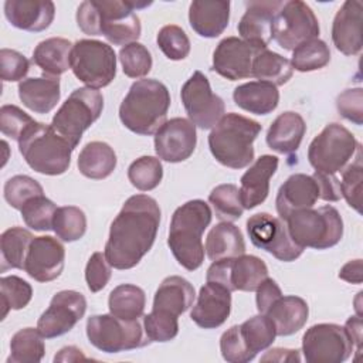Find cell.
Returning <instances> with one entry per match:
<instances>
[{
    "label": "cell",
    "mask_w": 363,
    "mask_h": 363,
    "mask_svg": "<svg viewBox=\"0 0 363 363\" xmlns=\"http://www.w3.org/2000/svg\"><path fill=\"white\" fill-rule=\"evenodd\" d=\"M160 224V207L147 194L130 196L113 218L105 257L115 269H130L150 251Z\"/></svg>",
    "instance_id": "obj_1"
},
{
    "label": "cell",
    "mask_w": 363,
    "mask_h": 363,
    "mask_svg": "<svg viewBox=\"0 0 363 363\" xmlns=\"http://www.w3.org/2000/svg\"><path fill=\"white\" fill-rule=\"evenodd\" d=\"M77 24L84 34L104 35L113 45H128L140 37L142 26L132 1L86 0L77 10Z\"/></svg>",
    "instance_id": "obj_2"
},
{
    "label": "cell",
    "mask_w": 363,
    "mask_h": 363,
    "mask_svg": "<svg viewBox=\"0 0 363 363\" xmlns=\"http://www.w3.org/2000/svg\"><path fill=\"white\" fill-rule=\"evenodd\" d=\"M211 208L200 199L177 207L172 216L167 245L176 261L187 271H194L204 261L201 235L211 223Z\"/></svg>",
    "instance_id": "obj_3"
},
{
    "label": "cell",
    "mask_w": 363,
    "mask_h": 363,
    "mask_svg": "<svg viewBox=\"0 0 363 363\" xmlns=\"http://www.w3.org/2000/svg\"><path fill=\"white\" fill-rule=\"evenodd\" d=\"M170 106L167 86L152 78L135 81L119 106V119L130 132L149 136L166 122Z\"/></svg>",
    "instance_id": "obj_4"
},
{
    "label": "cell",
    "mask_w": 363,
    "mask_h": 363,
    "mask_svg": "<svg viewBox=\"0 0 363 363\" xmlns=\"http://www.w3.org/2000/svg\"><path fill=\"white\" fill-rule=\"evenodd\" d=\"M262 126L247 116L230 112L214 125L208 147L214 159L230 169H244L254 160L252 143Z\"/></svg>",
    "instance_id": "obj_5"
},
{
    "label": "cell",
    "mask_w": 363,
    "mask_h": 363,
    "mask_svg": "<svg viewBox=\"0 0 363 363\" xmlns=\"http://www.w3.org/2000/svg\"><path fill=\"white\" fill-rule=\"evenodd\" d=\"M74 146L51 125L34 121L18 139V150L37 173L58 176L68 170Z\"/></svg>",
    "instance_id": "obj_6"
},
{
    "label": "cell",
    "mask_w": 363,
    "mask_h": 363,
    "mask_svg": "<svg viewBox=\"0 0 363 363\" xmlns=\"http://www.w3.org/2000/svg\"><path fill=\"white\" fill-rule=\"evenodd\" d=\"M285 224L294 242L302 248L326 250L343 237V220L333 206L294 211L285 218Z\"/></svg>",
    "instance_id": "obj_7"
},
{
    "label": "cell",
    "mask_w": 363,
    "mask_h": 363,
    "mask_svg": "<svg viewBox=\"0 0 363 363\" xmlns=\"http://www.w3.org/2000/svg\"><path fill=\"white\" fill-rule=\"evenodd\" d=\"M104 96L99 91L84 86L71 92L51 121V126L74 147L82 133L101 116Z\"/></svg>",
    "instance_id": "obj_8"
},
{
    "label": "cell",
    "mask_w": 363,
    "mask_h": 363,
    "mask_svg": "<svg viewBox=\"0 0 363 363\" xmlns=\"http://www.w3.org/2000/svg\"><path fill=\"white\" fill-rule=\"evenodd\" d=\"M360 143L343 125L332 122L313 138L308 147V160L315 172L335 174L354 157Z\"/></svg>",
    "instance_id": "obj_9"
},
{
    "label": "cell",
    "mask_w": 363,
    "mask_h": 363,
    "mask_svg": "<svg viewBox=\"0 0 363 363\" xmlns=\"http://www.w3.org/2000/svg\"><path fill=\"white\" fill-rule=\"evenodd\" d=\"M86 336L92 346L105 353H119L150 343L139 319L125 320L112 313L89 316Z\"/></svg>",
    "instance_id": "obj_10"
},
{
    "label": "cell",
    "mask_w": 363,
    "mask_h": 363,
    "mask_svg": "<svg viewBox=\"0 0 363 363\" xmlns=\"http://www.w3.org/2000/svg\"><path fill=\"white\" fill-rule=\"evenodd\" d=\"M71 69L88 88H104L116 75V54L106 43L89 38L78 40L71 51Z\"/></svg>",
    "instance_id": "obj_11"
},
{
    "label": "cell",
    "mask_w": 363,
    "mask_h": 363,
    "mask_svg": "<svg viewBox=\"0 0 363 363\" xmlns=\"http://www.w3.org/2000/svg\"><path fill=\"white\" fill-rule=\"evenodd\" d=\"M319 21L312 9L301 1H284L272 21V38L277 44L288 51H294L298 45L318 38Z\"/></svg>",
    "instance_id": "obj_12"
},
{
    "label": "cell",
    "mask_w": 363,
    "mask_h": 363,
    "mask_svg": "<svg viewBox=\"0 0 363 363\" xmlns=\"http://www.w3.org/2000/svg\"><path fill=\"white\" fill-rule=\"evenodd\" d=\"M354 350L345 326L318 323L302 336V353L308 363H342Z\"/></svg>",
    "instance_id": "obj_13"
},
{
    "label": "cell",
    "mask_w": 363,
    "mask_h": 363,
    "mask_svg": "<svg viewBox=\"0 0 363 363\" xmlns=\"http://www.w3.org/2000/svg\"><path fill=\"white\" fill-rule=\"evenodd\" d=\"M247 233L251 242L284 262L299 258L303 248L294 242L284 220L269 213H257L247 220Z\"/></svg>",
    "instance_id": "obj_14"
},
{
    "label": "cell",
    "mask_w": 363,
    "mask_h": 363,
    "mask_svg": "<svg viewBox=\"0 0 363 363\" xmlns=\"http://www.w3.org/2000/svg\"><path fill=\"white\" fill-rule=\"evenodd\" d=\"M180 98L189 121L201 129H213L214 125L224 116V101L211 91L207 77L201 71H194L193 75L183 84Z\"/></svg>",
    "instance_id": "obj_15"
},
{
    "label": "cell",
    "mask_w": 363,
    "mask_h": 363,
    "mask_svg": "<svg viewBox=\"0 0 363 363\" xmlns=\"http://www.w3.org/2000/svg\"><path fill=\"white\" fill-rule=\"evenodd\" d=\"M85 311L86 299L81 292L72 289L60 291L38 318L37 329L45 339L62 336L84 318Z\"/></svg>",
    "instance_id": "obj_16"
},
{
    "label": "cell",
    "mask_w": 363,
    "mask_h": 363,
    "mask_svg": "<svg viewBox=\"0 0 363 363\" xmlns=\"http://www.w3.org/2000/svg\"><path fill=\"white\" fill-rule=\"evenodd\" d=\"M262 50L267 48L255 47L238 37H225L213 52V71L230 81L250 78L254 60Z\"/></svg>",
    "instance_id": "obj_17"
},
{
    "label": "cell",
    "mask_w": 363,
    "mask_h": 363,
    "mask_svg": "<svg viewBox=\"0 0 363 363\" xmlns=\"http://www.w3.org/2000/svg\"><path fill=\"white\" fill-rule=\"evenodd\" d=\"M196 126L186 118H172L155 133V152L159 159L169 163L189 159L196 149Z\"/></svg>",
    "instance_id": "obj_18"
},
{
    "label": "cell",
    "mask_w": 363,
    "mask_h": 363,
    "mask_svg": "<svg viewBox=\"0 0 363 363\" xmlns=\"http://www.w3.org/2000/svg\"><path fill=\"white\" fill-rule=\"evenodd\" d=\"M64 261L65 248L57 238L51 235L34 237L26 258L24 271L38 282H51L61 275Z\"/></svg>",
    "instance_id": "obj_19"
},
{
    "label": "cell",
    "mask_w": 363,
    "mask_h": 363,
    "mask_svg": "<svg viewBox=\"0 0 363 363\" xmlns=\"http://www.w3.org/2000/svg\"><path fill=\"white\" fill-rule=\"evenodd\" d=\"M231 312V291L216 282H206L190 312L191 320L203 329L221 326Z\"/></svg>",
    "instance_id": "obj_20"
},
{
    "label": "cell",
    "mask_w": 363,
    "mask_h": 363,
    "mask_svg": "<svg viewBox=\"0 0 363 363\" xmlns=\"http://www.w3.org/2000/svg\"><path fill=\"white\" fill-rule=\"evenodd\" d=\"M284 1H248L237 30L241 38L255 47L267 48L272 40V21Z\"/></svg>",
    "instance_id": "obj_21"
},
{
    "label": "cell",
    "mask_w": 363,
    "mask_h": 363,
    "mask_svg": "<svg viewBox=\"0 0 363 363\" xmlns=\"http://www.w3.org/2000/svg\"><path fill=\"white\" fill-rule=\"evenodd\" d=\"M362 1L346 0L332 23V41L337 51L345 55H356L362 51Z\"/></svg>",
    "instance_id": "obj_22"
},
{
    "label": "cell",
    "mask_w": 363,
    "mask_h": 363,
    "mask_svg": "<svg viewBox=\"0 0 363 363\" xmlns=\"http://www.w3.org/2000/svg\"><path fill=\"white\" fill-rule=\"evenodd\" d=\"M319 199V187L313 176L295 173L279 187L275 199L277 211L281 220L298 210L311 208Z\"/></svg>",
    "instance_id": "obj_23"
},
{
    "label": "cell",
    "mask_w": 363,
    "mask_h": 363,
    "mask_svg": "<svg viewBox=\"0 0 363 363\" xmlns=\"http://www.w3.org/2000/svg\"><path fill=\"white\" fill-rule=\"evenodd\" d=\"M4 16L16 28L40 33L51 26L55 6L50 0H6Z\"/></svg>",
    "instance_id": "obj_24"
},
{
    "label": "cell",
    "mask_w": 363,
    "mask_h": 363,
    "mask_svg": "<svg viewBox=\"0 0 363 363\" xmlns=\"http://www.w3.org/2000/svg\"><path fill=\"white\" fill-rule=\"evenodd\" d=\"M278 163L277 156L262 155L241 176L240 199L244 208L252 210L265 201L269 193V179L275 174Z\"/></svg>",
    "instance_id": "obj_25"
},
{
    "label": "cell",
    "mask_w": 363,
    "mask_h": 363,
    "mask_svg": "<svg viewBox=\"0 0 363 363\" xmlns=\"http://www.w3.org/2000/svg\"><path fill=\"white\" fill-rule=\"evenodd\" d=\"M230 20V1L194 0L189 7L190 27L204 38H216L227 28Z\"/></svg>",
    "instance_id": "obj_26"
},
{
    "label": "cell",
    "mask_w": 363,
    "mask_h": 363,
    "mask_svg": "<svg viewBox=\"0 0 363 363\" xmlns=\"http://www.w3.org/2000/svg\"><path fill=\"white\" fill-rule=\"evenodd\" d=\"M18 98L34 113H48L61 98L60 78L48 75L26 78L18 84Z\"/></svg>",
    "instance_id": "obj_27"
},
{
    "label": "cell",
    "mask_w": 363,
    "mask_h": 363,
    "mask_svg": "<svg viewBox=\"0 0 363 363\" xmlns=\"http://www.w3.org/2000/svg\"><path fill=\"white\" fill-rule=\"evenodd\" d=\"M306 132L303 118L292 111L279 113L267 132V145L281 153L291 155L296 152Z\"/></svg>",
    "instance_id": "obj_28"
},
{
    "label": "cell",
    "mask_w": 363,
    "mask_h": 363,
    "mask_svg": "<svg viewBox=\"0 0 363 363\" xmlns=\"http://www.w3.org/2000/svg\"><path fill=\"white\" fill-rule=\"evenodd\" d=\"M264 315H267L272 320L277 336H289L305 326L309 315V308L306 301L299 296L282 295L271 305V308Z\"/></svg>",
    "instance_id": "obj_29"
},
{
    "label": "cell",
    "mask_w": 363,
    "mask_h": 363,
    "mask_svg": "<svg viewBox=\"0 0 363 363\" xmlns=\"http://www.w3.org/2000/svg\"><path fill=\"white\" fill-rule=\"evenodd\" d=\"M194 298V286L183 277L172 275L164 278L155 292L152 309L179 316L193 306Z\"/></svg>",
    "instance_id": "obj_30"
},
{
    "label": "cell",
    "mask_w": 363,
    "mask_h": 363,
    "mask_svg": "<svg viewBox=\"0 0 363 363\" xmlns=\"http://www.w3.org/2000/svg\"><path fill=\"white\" fill-rule=\"evenodd\" d=\"M233 99L237 106L250 113L268 115L278 106L279 91L269 82L250 81L234 89Z\"/></svg>",
    "instance_id": "obj_31"
},
{
    "label": "cell",
    "mask_w": 363,
    "mask_h": 363,
    "mask_svg": "<svg viewBox=\"0 0 363 363\" xmlns=\"http://www.w3.org/2000/svg\"><path fill=\"white\" fill-rule=\"evenodd\" d=\"M204 250L210 261L235 258L245 252V241L237 225L221 221L208 231Z\"/></svg>",
    "instance_id": "obj_32"
},
{
    "label": "cell",
    "mask_w": 363,
    "mask_h": 363,
    "mask_svg": "<svg viewBox=\"0 0 363 363\" xmlns=\"http://www.w3.org/2000/svg\"><path fill=\"white\" fill-rule=\"evenodd\" d=\"M74 44L67 38L51 37L37 44L33 51V62L44 75L60 77L71 68V51Z\"/></svg>",
    "instance_id": "obj_33"
},
{
    "label": "cell",
    "mask_w": 363,
    "mask_h": 363,
    "mask_svg": "<svg viewBox=\"0 0 363 363\" xmlns=\"http://www.w3.org/2000/svg\"><path fill=\"white\" fill-rule=\"evenodd\" d=\"M116 167V153L105 142L86 143L78 155L79 173L92 180H102L112 174Z\"/></svg>",
    "instance_id": "obj_34"
},
{
    "label": "cell",
    "mask_w": 363,
    "mask_h": 363,
    "mask_svg": "<svg viewBox=\"0 0 363 363\" xmlns=\"http://www.w3.org/2000/svg\"><path fill=\"white\" fill-rule=\"evenodd\" d=\"M267 277H268V268L261 258L255 255H247V254H242L235 258H230L231 292L257 291L259 284Z\"/></svg>",
    "instance_id": "obj_35"
},
{
    "label": "cell",
    "mask_w": 363,
    "mask_h": 363,
    "mask_svg": "<svg viewBox=\"0 0 363 363\" xmlns=\"http://www.w3.org/2000/svg\"><path fill=\"white\" fill-rule=\"evenodd\" d=\"M34 240L33 234L23 227L7 228L0 237V252H1V265L0 271L6 272L7 269H24L26 258Z\"/></svg>",
    "instance_id": "obj_36"
},
{
    "label": "cell",
    "mask_w": 363,
    "mask_h": 363,
    "mask_svg": "<svg viewBox=\"0 0 363 363\" xmlns=\"http://www.w3.org/2000/svg\"><path fill=\"white\" fill-rule=\"evenodd\" d=\"M145 305V291L132 284H122L115 286L108 298L109 313L125 320H136L142 318Z\"/></svg>",
    "instance_id": "obj_37"
},
{
    "label": "cell",
    "mask_w": 363,
    "mask_h": 363,
    "mask_svg": "<svg viewBox=\"0 0 363 363\" xmlns=\"http://www.w3.org/2000/svg\"><path fill=\"white\" fill-rule=\"evenodd\" d=\"M44 336L35 328H24L16 332L10 340L7 363H38L45 353Z\"/></svg>",
    "instance_id": "obj_38"
},
{
    "label": "cell",
    "mask_w": 363,
    "mask_h": 363,
    "mask_svg": "<svg viewBox=\"0 0 363 363\" xmlns=\"http://www.w3.org/2000/svg\"><path fill=\"white\" fill-rule=\"evenodd\" d=\"M292 74L294 68L289 60L269 50H262L252 64V77L275 86L286 84L292 78Z\"/></svg>",
    "instance_id": "obj_39"
},
{
    "label": "cell",
    "mask_w": 363,
    "mask_h": 363,
    "mask_svg": "<svg viewBox=\"0 0 363 363\" xmlns=\"http://www.w3.org/2000/svg\"><path fill=\"white\" fill-rule=\"evenodd\" d=\"M240 330L248 350L254 357L258 352L268 349L277 337V330L272 320L264 313L255 315L242 322L240 325Z\"/></svg>",
    "instance_id": "obj_40"
},
{
    "label": "cell",
    "mask_w": 363,
    "mask_h": 363,
    "mask_svg": "<svg viewBox=\"0 0 363 363\" xmlns=\"http://www.w3.org/2000/svg\"><path fill=\"white\" fill-rule=\"evenodd\" d=\"M330 61V50L328 44L320 38L309 40L298 45L292 51L289 60L294 69L299 72H311L326 67Z\"/></svg>",
    "instance_id": "obj_41"
},
{
    "label": "cell",
    "mask_w": 363,
    "mask_h": 363,
    "mask_svg": "<svg viewBox=\"0 0 363 363\" xmlns=\"http://www.w3.org/2000/svg\"><path fill=\"white\" fill-rule=\"evenodd\" d=\"M52 230L64 242H72L82 238L86 231L85 213L77 206L58 207L54 214Z\"/></svg>",
    "instance_id": "obj_42"
},
{
    "label": "cell",
    "mask_w": 363,
    "mask_h": 363,
    "mask_svg": "<svg viewBox=\"0 0 363 363\" xmlns=\"http://www.w3.org/2000/svg\"><path fill=\"white\" fill-rule=\"evenodd\" d=\"M208 201L214 208L216 217L221 221L233 223L242 216L244 207L240 199V189L235 184H218L208 194Z\"/></svg>",
    "instance_id": "obj_43"
},
{
    "label": "cell",
    "mask_w": 363,
    "mask_h": 363,
    "mask_svg": "<svg viewBox=\"0 0 363 363\" xmlns=\"http://www.w3.org/2000/svg\"><path fill=\"white\" fill-rule=\"evenodd\" d=\"M163 177V167L159 157L140 156L130 163L128 169V179L133 187L140 191H150L156 189Z\"/></svg>",
    "instance_id": "obj_44"
},
{
    "label": "cell",
    "mask_w": 363,
    "mask_h": 363,
    "mask_svg": "<svg viewBox=\"0 0 363 363\" xmlns=\"http://www.w3.org/2000/svg\"><path fill=\"white\" fill-rule=\"evenodd\" d=\"M0 295H1V306L3 313L1 319H4L9 311H18L26 308L33 298L31 285L17 275H9L0 278Z\"/></svg>",
    "instance_id": "obj_45"
},
{
    "label": "cell",
    "mask_w": 363,
    "mask_h": 363,
    "mask_svg": "<svg viewBox=\"0 0 363 363\" xmlns=\"http://www.w3.org/2000/svg\"><path fill=\"white\" fill-rule=\"evenodd\" d=\"M57 208L58 207L52 200L41 194L28 200L21 207L20 213L27 227L33 228L34 231H48L52 230V220Z\"/></svg>",
    "instance_id": "obj_46"
},
{
    "label": "cell",
    "mask_w": 363,
    "mask_h": 363,
    "mask_svg": "<svg viewBox=\"0 0 363 363\" xmlns=\"http://www.w3.org/2000/svg\"><path fill=\"white\" fill-rule=\"evenodd\" d=\"M122 71L129 78H143L152 69V55L140 43H130L119 50Z\"/></svg>",
    "instance_id": "obj_47"
},
{
    "label": "cell",
    "mask_w": 363,
    "mask_h": 363,
    "mask_svg": "<svg viewBox=\"0 0 363 363\" xmlns=\"http://www.w3.org/2000/svg\"><path fill=\"white\" fill-rule=\"evenodd\" d=\"M3 194L6 201L16 210H21V207L31 200L33 197L44 194L41 184L30 176L17 174L10 177L3 189Z\"/></svg>",
    "instance_id": "obj_48"
},
{
    "label": "cell",
    "mask_w": 363,
    "mask_h": 363,
    "mask_svg": "<svg viewBox=\"0 0 363 363\" xmlns=\"http://www.w3.org/2000/svg\"><path fill=\"white\" fill-rule=\"evenodd\" d=\"M143 329L147 339L152 342H169L179 333L177 316L152 309L150 313L143 316Z\"/></svg>",
    "instance_id": "obj_49"
},
{
    "label": "cell",
    "mask_w": 363,
    "mask_h": 363,
    "mask_svg": "<svg viewBox=\"0 0 363 363\" xmlns=\"http://www.w3.org/2000/svg\"><path fill=\"white\" fill-rule=\"evenodd\" d=\"M156 43L169 60L180 61L190 54V40L179 26L169 24L162 27L157 33Z\"/></svg>",
    "instance_id": "obj_50"
},
{
    "label": "cell",
    "mask_w": 363,
    "mask_h": 363,
    "mask_svg": "<svg viewBox=\"0 0 363 363\" xmlns=\"http://www.w3.org/2000/svg\"><path fill=\"white\" fill-rule=\"evenodd\" d=\"M362 182H363V166H362V149L359 147L356 152L354 162L349 163L342 170V180L339 182L342 197H345L347 204L352 208H354L357 213L362 211L360 208Z\"/></svg>",
    "instance_id": "obj_51"
},
{
    "label": "cell",
    "mask_w": 363,
    "mask_h": 363,
    "mask_svg": "<svg viewBox=\"0 0 363 363\" xmlns=\"http://www.w3.org/2000/svg\"><path fill=\"white\" fill-rule=\"evenodd\" d=\"M220 350L224 360L230 363H247L254 359L240 330V325L227 329L220 337Z\"/></svg>",
    "instance_id": "obj_52"
},
{
    "label": "cell",
    "mask_w": 363,
    "mask_h": 363,
    "mask_svg": "<svg viewBox=\"0 0 363 363\" xmlns=\"http://www.w3.org/2000/svg\"><path fill=\"white\" fill-rule=\"evenodd\" d=\"M34 122V119L16 105H3L0 108V130L18 142L24 130Z\"/></svg>",
    "instance_id": "obj_53"
},
{
    "label": "cell",
    "mask_w": 363,
    "mask_h": 363,
    "mask_svg": "<svg viewBox=\"0 0 363 363\" xmlns=\"http://www.w3.org/2000/svg\"><path fill=\"white\" fill-rule=\"evenodd\" d=\"M30 71V61L18 51L1 48L0 51V72L4 82L23 81Z\"/></svg>",
    "instance_id": "obj_54"
},
{
    "label": "cell",
    "mask_w": 363,
    "mask_h": 363,
    "mask_svg": "<svg viewBox=\"0 0 363 363\" xmlns=\"http://www.w3.org/2000/svg\"><path fill=\"white\" fill-rule=\"evenodd\" d=\"M111 279V265L104 252H94L85 267V281L91 292L102 291Z\"/></svg>",
    "instance_id": "obj_55"
},
{
    "label": "cell",
    "mask_w": 363,
    "mask_h": 363,
    "mask_svg": "<svg viewBox=\"0 0 363 363\" xmlns=\"http://www.w3.org/2000/svg\"><path fill=\"white\" fill-rule=\"evenodd\" d=\"M336 108L345 119L360 126L363 123V89L350 88L339 94Z\"/></svg>",
    "instance_id": "obj_56"
},
{
    "label": "cell",
    "mask_w": 363,
    "mask_h": 363,
    "mask_svg": "<svg viewBox=\"0 0 363 363\" xmlns=\"http://www.w3.org/2000/svg\"><path fill=\"white\" fill-rule=\"evenodd\" d=\"M255 292H257L255 302H257V309L259 313H267V311L271 308V305L279 296H282L279 285L272 278H268V277L259 284V286L257 288Z\"/></svg>",
    "instance_id": "obj_57"
},
{
    "label": "cell",
    "mask_w": 363,
    "mask_h": 363,
    "mask_svg": "<svg viewBox=\"0 0 363 363\" xmlns=\"http://www.w3.org/2000/svg\"><path fill=\"white\" fill-rule=\"evenodd\" d=\"M313 179L319 187V199L325 201H337L342 197L340 193V183L335 177V174H328L322 172H315Z\"/></svg>",
    "instance_id": "obj_58"
},
{
    "label": "cell",
    "mask_w": 363,
    "mask_h": 363,
    "mask_svg": "<svg viewBox=\"0 0 363 363\" xmlns=\"http://www.w3.org/2000/svg\"><path fill=\"white\" fill-rule=\"evenodd\" d=\"M262 362H299V350L296 349H284V347H274L268 350L262 357Z\"/></svg>",
    "instance_id": "obj_59"
},
{
    "label": "cell",
    "mask_w": 363,
    "mask_h": 363,
    "mask_svg": "<svg viewBox=\"0 0 363 363\" xmlns=\"http://www.w3.org/2000/svg\"><path fill=\"white\" fill-rule=\"evenodd\" d=\"M362 259H353L346 262L340 271H339V278L349 282V284H362L363 277H362Z\"/></svg>",
    "instance_id": "obj_60"
},
{
    "label": "cell",
    "mask_w": 363,
    "mask_h": 363,
    "mask_svg": "<svg viewBox=\"0 0 363 363\" xmlns=\"http://www.w3.org/2000/svg\"><path fill=\"white\" fill-rule=\"evenodd\" d=\"M345 329H346L349 337L352 339L356 350L360 352V347H362V318L359 315L350 316L345 323Z\"/></svg>",
    "instance_id": "obj_61"
},
{
    "label": "cell",
    "mask_w": 363,
    "mask_h": 363,
    "mask_svg": "<svg viewBox=\"0 0 363 363\" xmlns=\"http://www.w3.org/2000/svg\"><path fill=\"white\" fill-rule=\"evenodd\" d=\"M78 360H86L82 350H79L75 346H65L62 347L58 354H55L54 362H78Z\"/></svg>",
    "instance_id": "obj_62"
}]
</instances>
